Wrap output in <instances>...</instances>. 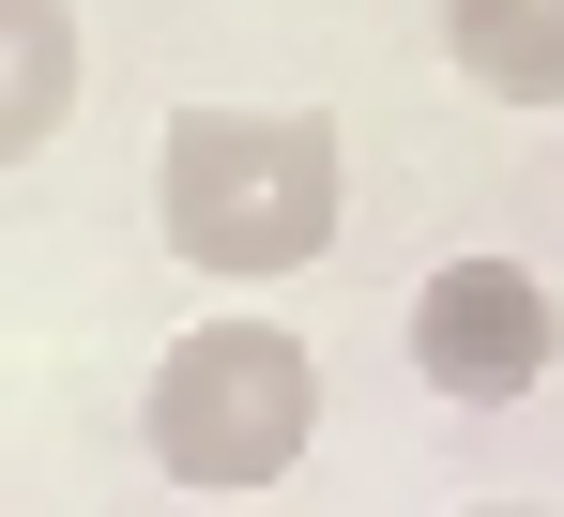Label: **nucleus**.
<instances>
[{
	"mask_svg": "<svg viewBox=\"0 0 564 517\" xmlns=\"http://www.w3.org/2000/svg\"><path fill=\"white\" fill-rule=\"evenodd\" d=\"M93 91V46H77V0H0V168H31Z\"/></svg>",
	"mask_w": 564,
	"mask_h": 517,
	"instance_id": "4",
	"label": "nucleus"
},
{
	"mask_svg": "<svg viewBox=\"0 0 564 517\" xmlns=\"http://www.w3.org/2000/svg\"><path fill=\"white\" fill-rule=\"evenodd\" d=\"M153 229L214 289H275L351 229V138L321 107H169L153 138Z\"/></svg>",
	"mask_w": 564,
	"mask_h": 517,
	"instance_id": "1",
	"label": "nucleus"
},
{
	"mask_svg": "<svg viewBox=\"0 0 564 517\" xmlns=\"http://www.w3.org/2000/svg\"><path fill=\"white\" fill-rule=\"evenodd\" d=\"M550 350H564V305H550V274L534 258H427L412 274V381L443 396V411H519L534 381H550Z\"/></svg>",
	"mask_w": 564,
	"mask_h": 517,
	"instance_id": "3",
	"label": "nucleus"
},
{
	"mask_svg": "<svg viewBox=\"0 0 564 517\" xmlns=\"http://www.w3.org/2000/svg\"><path fill=\"white\" fill-rule=\"evenodd\" d=\"M427 15L488 107H564V0H427Z\"/></svg>",
	"mask_w": 564,
	"mask_h": 517,
	"instance_id": "5",
	"label": "nucleus"
},
{
	"mask_svg": "<svg viewBox=\"0 0 564 517\" xmlns=\"http://www.w3.org/2000/svg\"><path fill=\"white\" fill-rule=\"evenodd\" d=\"M138 441H153V472L198 487V503L290 487L305 441H321V350L290 336V320H260V305H214V320H184V336L153 350Z\"/></svg>",
	"mask_w": 564,
	"mask_h": 517,
	"instance_id": "2",
	"label": "nucleus"
},
{
	"mask_svg": "<svg viewBox=\"0 0 564 517\" xmlns=\"http://www.w3.org/2000/svg\"><path fill=\"white\" fill-rule=\"evenodd\" d=\"M458 517H550V503H458Z\"/></svg>",
	"mask_w": 564,
	"mask_h": 517,
	"instance_id": "6",
	"label": "nucleus"
}]
</instances>
